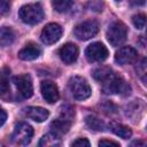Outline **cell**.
<instances>
[{
    "label": "cell",
    "mask_w": 147,
    "mask_h": 147,
    "mask_svg": "<svg viewBox=\"0 0 147 147\" xmlns=\"http://www.w3.org/2000/svg\"><path fill=\"white\" fill-rule=\"evenodd\" d=\"M18 16L22 22L26 24H37L44 18V10L40 3H29L18 10Z\"/></svg>",
    "instance_id": "cell-1"
},
{
    "label": "cell",
    "mask_w": 147,
    "mask_h": 147,
    "mask_svg": "<svg viewBox=\"0 0 147 147\" xmlns=\"http://www.w3.org/2000/svg\"><path fill=\"white\" fill-rule=\"evenodd\" d=\"M102 91L106 94H122L127 95L130 93V86L124 82L121 76L115 72L102 83Z\"/></svg>",
    "instance_id": "cell-2"
},
{
    "label": "cell",
    "mask_w": 147,
    "mask_h": 147,
    "mask_svg": "<svg viewBox=\"0 0 147 147\" xmlns=\"http://www.w3.org/2000/svg\"><path fill=\"white\" fill-rule=\"evenodd\" d=\"M69 90L77 100H85L91 95V87L87 80L80 76H75L69 80Z\"/></svg>",
    "instance_id": "cell-3"
},
{
    "label": "cell",
    "mask_w": 147,
    "mask_h": 147,
    "mask_svg": "<svg viewBox=\"0 0 147 147\" xmlns=\"http://www.w3.org/2000/svg\"><path fill=\"white\" fill-rule=\"evenodd\" d=\"M126 36H127L126 25L118 21L111 23L107 30V39L115 47L121 46L126 40Z\"/></svg>",
    "instance_id": "cell-4"
},
{
    "label": "cell",
    "mask_w": 147,
    "mask_h": 147,
    "mask_svg": "<svg viewBox=\"0 0 147 147\" xmlns=\"http://www.w3.org/2000/svg\"><path fill=\"white\" fill-rule=\"evenodd\" d=\"M33 136V129L28 123L21 122L15 125L14 131L11 133V140L13 142L17 145L25 146L31 141V138Z\"/></svg>",
    "instance_id": "cell-5"
},
{
    "label": "cell",
    "mask_w": 147,
    "mask_h": 147,
    "mask_svg": "<svg viewBox=\"0 0 147 147\" xmlns=\"http://www.w3.org/2000/svg\"><path fill=\"white\" fill-rule=\"evenodd\" d=\"M99 32V24L95 21H85L76 25L74 33L80 40H87L93 38Z\"/></svg>",
    "instance_id": "cell-6"
},
{
    "label": "cell",
    "mask_w": 147,
    "mask_h": 147,
    "mask_svg": "<svg viewBox=\"0 0 147 147\" xmlns=\"http://www.w3.org/2000/svg\"><path fill=\"white\" fill-rule=\"evenodd\" d=\"M85 56L90 62H102L108 57V49L101 42H92L86 47Z\"/></svg>",
    "instance_id": "cell-7"
},
{
    "label": "cell",
    "mask_w": 147,
    "mask_h": 147,
    "mask_svg": "<svg viewBox=\"0 0 147 147\" xmlns=\"http://www.w3.org/2000/svg\"><path fill=\"white\" fill-rule=\"evenodd\" d=\"M62 36V28L57 23H49L47 24L40 34V39L46 45H52L56 42Z\"/></svg>",
    "instance_id": "cell-8"
},
{
    "label": "cell",
    "mask_w": 147,
    "mask_h": 147,
    "mask_svg": "<svg viewBox=\"0 0 147 147\" xmlns=\"http://www.w3.org/2000/svg\"><path fill=\"white\" fill-rule=\"evenodd\" d=\"M13 83L16 86L18 93L22 98L28 99L33 94V86L31 82V77L29 75H18L13 78Z\"/></svg>",
    "instance_id": "cell-9"
},
{
    "label": "cell",
    "mask_w": 147,
    "mask_h": 147,
    "mask_svg": "<svg viewBox=\"0 0 147 147\" xmlns=\"http://www.w3.org/2000/svg\"><path fill=\"white\" fill-rule=\"evenodd\" d=\"M40 91H41V95L42 98L48 102V103H54L59 100V90L57 86L49 80H44L40 85Z\"/></svg>",
    "instance_id": "cell-10"
},
{
    "label": "cell",
    "mask_w": 147,
    "mask_h": 147,
    "mask_svg": "<svg viewBox=\"0 0 147 147\" xmlns=\"http://www.w3.org/2000/svg\"><path fill=\"white\" fill-rule=\"evenodd\" d=\"M136 59H137V51L133 47H130V46L122 47L115 54V61H116V63L122 64V65L132 63Z\"/></svg>",
    "instance_id": "cell-11"
},
{
    "label": "cell",
    "mask_w": 147,
    "mask_h": 147,
    "mask_svg": "<svg viewBox=\"0 0 147 147\" xmlns=\"http://www.w3.org/2000/svg\"><path fill=\"white\" fill-rule=\"evenodd\" d=\"M59 55L61 57V60L67 63V64H71L74 63L77 57H78V48L75 44L68 42L65 45H63L60 51H59Z\"/></svg>",
    "instance_id": "cell-12"
},
{
    "label": "cell",
    "mask_w": 147,
    "mask_h": 147,
    "mask_svg": "<svg viewBox=\"0 0 147 147\" xmlns=\"http://www.w3.org/2000/svg\"><path fill=\"white\" fill-rule=\"evenodd\" d=\"M40 54H41V49L39 48L38 45H36L33 42H28L18 52V57L21 60H24V61H31V60L39 57Z\"/></svg>",
    "instance_id": "cell-13"
},
{
    "label": "cell",
    "mask_w": 147,
    "mask_h": 147,
    "mask_svg": "<svg viewBox=\"0 0 147 147\" xmlns=\"http://www.w3.org/2000/svg\"><path fill=\"white\" fill-rule=\"evenodd\" d=\"M71 122L72 121L65 119L63 117H59L57 119H55L51 123V132L61 138L64 133H67L69 131V129L71 126Z\"/></svg>",
    "instance_id": "cell-14"
},
{
    "label": "cell",
    "mask_w": 147,
    "mask_h": 147,
    "mask_svg": "<svg viewBox=\"0 0 147 147\" xmlns=\"http://www.w3.org/2000/svg\"><path fill=\"white\" fill-rule=\"evenodd\" d=\"M25 115L29 118L40 123V122H44L47 119L49 113H48V110H46L45 108H41V107H28V108H25Z\"/></svg>",
    "instance_id": "cell-15"
},
{
    "label": "cell",
    "mask_w": 147,
    "mask_h": 147,
    "mask_svg": "<svg viewBox=\"0 0 147 147\" xmlns=\"http://www.w3.org/2000/svg\"><path fill=\"white\" fill-rule=\"evenodd\" d=\"M109 127L110 130L118 137L123 138V139H129L131 136H132V131L129 126H125L123 124H119V123H115V122H111L109 124Z\"/></svg>",
    "instance_id": "cell-16"
},
{
    "label": "cell",
    "mask_w": 147,
    "mask_h": 147,
    "mask_svg": "<svg viewBox=\"0 0 147 147\" xmlns=\"http://www.w3.org/2000/svg\"><path fill=\"white\" fill-rule=\"evenodd\" d=\"M14 39H15L14 31L10 28L2 26L1 28V32H0V42H1V46H3V47L9 46L14 41Z\"/></svg>",
    "instance_id": "cell-17"
},
{
    "label": "cell",
    "mask_w": 147,
    "mask_h": 147,
    "mask_svg": "<svg viewBox=\"0 0 147 147\" xmlns=\"http://www.w3.org/2000/svg\"><path fill=\"white\" fill-rule=\"evenodd\" d=\"M85 123H86L87 127L93 131H103V129H105V123L100 118H98L96 116H93V115H88L85 118Z\"/></svg>",
    "instance_id": "cell-18"
},
{
    "label": "cell",
    "mask_w": 147,
    "mask_h": 147,
    "mask_svg": "<svg viewBox=\"0 0 147 147\" xmlns=\"http://www.w3.org/2000/svg\"><path fill=\"white\" fill-rule=\"evenodd\" d=\"M114 74V71L109 68V67H101L98 68L93 71V78L100 83H103L106 79H108L111 75Z\"/></svg>",
    "instance_id": "cell-19"
},
{
    "label": "cell",
    "mask_w": 147,
    "mask_h": 147,
    "mask_svg": "<svg viewBox=\"0 0 147 147\" xmlns=\"http://www.w3.org/2000/svg\"><path fill=\"white\" fill-rule=\"evenodd\" d=\"M61 138L55 136L54 133H49V134H46L41 138L40 142H39V146H47V147H55V146H60L61 145Z\"/></svg>",
    "instance_id": "cell-20"
},
{
    "label": "cell",
    "mask_w": 147,
    "mask_h": 147,
    "mask_svg": "<svg viewBox=\"0 0 147 147\" xmlns=\"http://www.w3.org/2000/svg\"><path fill=\"white\" fill-rule=\"evenodd\" d=\"M136 72H137V76L139 77V79L145 84L147 85V57L142 59L136 67Z\"/></svg>",
    "instance_id": "cell-21"
},
{
    "label": "cell",
    "mask_w": 147,
    "mask_h": 147,
    "mask_svg": "<svg viewBox=\"0 0 147 147\" xmlns=\"http://www.w3.org/2000/svg\"><path fill=\"white\" fill-rule=\"evenodd\" d=\"M74 5V0H52L53 8L59 13L68 11Z\"/></svg>",
    "instance_id": "cell-22"
},
{
    "label": "cell",
    "mask_w": 147,
    "mask_h": 147,
    "mask_svg": "<svg viewBox=\"0 0 147 147\" xmlns=\"http://www.w3.org/2000/svg\"><path fill=\"white\" fill-rule=\"evenodd\" d=\"M7 74H9V70L7 68H3L2 74H1V79H0V85H1V96L3 98L6 93L9 92V84H8V78Z\"/></svg>",
    "instance_id": "cell-23"
},
{
    "label": "cell",
    "mask_w": 147,
    "mask_h": 147,
    "mask_svg": "<svg viewBox=\"0 0 147 147\" xmlns=\"http://www.w3.org/2000/svg\"><path fill=\"white\" fill-rule=\"evenodd\" d=\"M132 23H133V25H134L137 29H142V28H145L146 24H147V16H146L145 14H142V13L136 14V15H133V17H132Z\"/></svg>",
    "instance_id": "cell-24"
},
{
    "label": "cell",
    "mask_w": 147,
    "mask_h": 147,
    "mask_svg": "<svg viewBox=\"0 0 147 147\" xmlns=\"http://www.w3.org/2000/svg\"><path fill=\"white\" fill-rule=\"evenodd\" d=\"M86 7L93 11H101L103 8V3L101 0H90L86 5Z\"/></svg>",
    "instance_id": "cell-25"
},
{
    "label": "cell",
    "mask_w": 147,
    "mask_h": 147,
    "mask_svg": "<svg viewBox=\"0 0 147 147\" xmlns=\"http://www.w3.org/2000/svg\"><path fill=\"white\" fill-rule=\"evenodd\" d=\"M71 145L72 146H85V147H88L90 146V141L86 138H78L75 141H72Z\"/></svg>",
    "instance_id": "cell-26"
},
{
    "label": "cell",
    "mask_w": 147,
    "mask_h": 147,
    "mask_svg": "<svg viewBox=\"0 0 147 147\" xmlns=\"http://www.w3.org/2000/svg\"><path fill=\"white\" fill-rule=\"evenodd\" d=\"M9 7H10V3L7 0H1L0 1V9H1V14L2 15H5L9 10Z\"/></svg>",
    "instance_id": "cell-27"
},
{
    "label": "cell",
    "mask_w": 147,
    "mask_h": 147,
    "mask_svg": "<svg viewBox=\"0 0 147 147\" xmlns=\"http://www.w3.org/2000/svg\"><path fill=\"white\" fill-rule=\"evenodd\" d=\"M99 146H119V144L116 142V141H113V140L103 139V140L99 141Z\"/></svg>",
    "instance_id": "cell-28"
},
{
    "label": "cell",
    "mask_w": 147,
    "mask_h": 147,
    "mask_svg": "<svg viewBox=\"0 0 147 147\" xmlns=\"http://www.w3.org/2000/svg\"><path fill=\"white\" fill-rule=\"evenodd\" d=\"M130 3L132 6H144L146 3V0H130Z\"/></svg>",
    "instance_id": "cell-29"
},
{
    "label": "cell",
    "mask_w": 147,
    "mask_h": 147,
    "mask_svg": "<svg viewBox=\"0 0 147 147\" xmlns=\"http://www.w3.org/2000/svg\"><path fill=\"white\" fill-rule=\"evenodd\" d=\"M0 114H1V121H0V125L2 126V125L5 124V122H6L7 115H6V111H5L3 109H1V110H0Z\"/></svg>",
    "instance_id": "cell-30"
},
{
    "label": "cell",
    "mask_w": 147,
    "mask_h": 147,
    "mask_svg": "<svg viewBox=\"0 0 147 147\" xmlns=\"http://www.w3.org/2000/svg\"><path fill=\"white\" fill-rule=\"evenodd\" d=\"M145 38H146V40H147V32H146V36H145Z\"/></svg>",
    "instance_id": "cell-31"
},
{
    "label": "cell",
    "mask_w": 147,
    "mask_h": 147,
    "mask_svg": "<svg viewBox=\"0 0 147 147\" xmlns=\"http://www.w3.org/2000/svg\"><path fill=\"white\" fill-rule=\"evenodd\" d=\"M116 1H118V0H116Z\"/></svg>",
    "instance_id": "cell-32"
}]
</instances>
